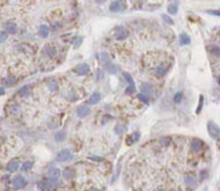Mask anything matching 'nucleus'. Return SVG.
Instances as JSON below:
<instances>
[{"mask_svg":"<svg viewBox=\"0 0 220 191\" xmlns=\"http://www.w3.org/2000/svg\"><path fill=\"white\" fill-rule=\"evenodd\" d=\"M207 130H208V134L211 135V138L216 139V141L220 139V127L215 122L210 121L208 123H207Z\"/></svg>","mask_w":220,"mask_h":191,"instance_id":"f257e3e1","label":"nucleus"},{"mask_svg":"<svg viewBox=\"0 0 220 191\" xmlns=\"http://www.w3.org/2000/svg\"><path fill=\"white\" fill-rule=\"evenodd\" d=\"M12 185H13L15 189H24L27 186V181L23 175H16V177L12 179Z\"/></svg>","mask_w":220,"mask_h":191,"instance_id":"f03ea898","label":"nucleus"},{"mask_svg":"<svg viewBox=\"0 0 220 191\" xmlns=\"http://www.w3.org/2000/svg\"><path fill=\"white\" fill-rule=\"evenodd\" d=\"M203 146H204V143H203L202 139H199V138H195L191 141V145H190V149L192 153H199L202 149H203Z\"/></svg>","mask_w":220,"mask_h":191,"instance_id":"7ed1b4c3","label":"nucleus"},{"mask_svg":"<svg viewBox=\"0 0 220 191\" xmlns=\"http://www.w3.org/2000/svg\"><path fill=\"white\" fill-rule=\"evenodd\" d=\"M125 8H126V6L122 2H119V0H114L109 6V9L111 12H122V11H125Z\"/></svg>","mask_w":220,"mask_h":191,"instance_id":"20e7f679","label":"nucleus"},{"mask_svg":"<svg viewBox=\"0 0 220 191\" xmlns=\"http://www.w3.org/2000/svg\"><path fill=\"white\" fill-rule=\"evenodd\" d=\"M72 158H73V154H72L68 149H64L61 151H58V154H57V161H60V162H66Z\"/></svg>","mask_w":220,"mask_h":191,"instance_id":"39448f33","label":"nucleus"},{"mask_svg":"<svg viewBox=\"0 0 220 191\" xmlns=\"http://www.w3.org/2000/svg\"><path fill=\"white\" fill-rule=\"evenodd\" d=\"M73 70H74V73H77L80 76H85L90 72V66L88 65V64H80V65L76 66Z\"/></svg>","mask_w":220,"mask_h":191,"instance_id":"423d86ee","label":"nucleus"},{"mask_svg":"<svg viewBox=\"0 0 220 191\" xmlns=\"http://www.w3.org/2000/svg\"><path fill=\"white\" fill-rule=\"evenodd\" d=\"M127 37H129V31H127L126 28H122V27L117 28V31H115V39L122 41V40H126Z\"/></svg>","mask_w":220,"mask_h":191,"instance_id":"0eeeda50","label":"nucleus"},{"mask_svg":"<svg viewBox=\"0 0 220 191\" xmlns=\"http://www.w3.org/2000/svg\"><path fill=\"white\" fill-rule=\"evenodd\" d=\"M141 90L143 94H146L147 97H153L154 96V88L151 84H147V82H142L141 85Z\"/></svg>","mask_w":220,"mask_h":191,"instance_id":"6e6552de","label":"nucleus"},{"mask_svg":"<svg viewBox=\"0 0 220 191\" xmlns=\"http://www.w3.org/2000/svg\"><path fill=\"white\" fill-rule=\"evenodd\" d=\"M167 70H169V65H163V64H161V65L155 66L154 74L157 76V77H163V76L167 73Z\"/></svg>","mask_w":220,"mask_h":191,"instance_id":"1a4fd4ad","label":"nucleus"},{"mask_svg":"<svg viewBox=\"0 0 220 191\" xmlns=\"http://www.w3.org/2000/svg\"><path fill=\"white\" fill-rule=\"evenodd\" d=\"M4 28H6V31L11 35H15L16 32H17V25H16V23H13V21H7L4 24Z\"/></svg>","mask_w":220,"mask_h":191,"instance_id":"9d476101","label":"nucleus"},{"mask_svg":"<svg viewBox=\"0 0 220 191\" xmlns=\"http://www.w3.org/2000/svg\"><path fill=\"white\" fill-rule=\"evenodd\" d=\"M39 35H40V37L47 39L48 36H49V27H48L47 24H41V25L39 27Z\"/></svg>","mask_w":220,"mask_h":191,"instance_id":"9b49d317","label":"nucleus"},{"mask_svg":"<svg viewBox=\"0 0 220 191\" xmlns=\"http://www.w3.org/2000/svg\"><path fill=\"white\" fill-rule=\"evenodd\" d=\"M90 113V109H89V106H86V105H81V106H78L77 107V115L78 117H86L88 114Z\"/></svg>","mask_w":220,"mask_h":191,"instance_id":"f8f14e48","label":"nucleus"},{"mask_svg":"<svg viewBox=\"0 0 220 191\" xmlns=\"http://www.w3.org/2000/svg\"><path fill=\"white\" fill-rule=\"evenodd\" d=\"M36 187H37L39 190H50V189H53L50 185V182H49V179L48 181H40L36 183Z\"/></svg>","mask_w":220,"mask_h":191,"instance_id":"ddd939ff","label":"nucleus"},{"mask_svg":"<svg viewBox=\"0 0 220 191\" xmlns=\"http://www.w3.org/2000/svg\"><path fill=\"white\" fill-rule=\"evenodd\" d=\"M19 162L17 161H11L7 163V171L8 173H15L16 170H19Z\"/></svg>","mask_w":220,"mask_h":191,"instance_id":"4468645a","label":"nucleus"},{"mask_svg":"<svg viewBox=\"0 0 220 191\" xmlns=\"http://www.w3.org/2000/svg\"><path fill=\"white\" fill-rule=\"evenodd\" d=\"M74 175H76V171L73 169H69V167L64 170V173H62V177L68 179V181H72V179L74 178Z\"/></svg>","mask_w":220,"mask_h":191,"instance_id":"2eb2a0df","label":"nucleus"},{"mask_svg":"<svg viewBox=\"0 0 220 191\" xmlns=\"http://www.w3.org/2000/svg\"><path fill=\"white\" fill-rule=\"evenodd\" d=\"M207 51H208L212 56H215V57H220V47H218V45H210V47H207Z\"/></svg>","mask_w":220,"mask_h":191,"instance_id":"dca6fc26","label":"nucleus"},{"mask_svg":"<svg viewBox=\"0 0 220 191\" xmlns=\"http://www.w3.org/2000/svg\"><path fill=\"white\" fill-rule=\"evenodd\" d=\"M179 43H181V45H188L191 43L190 36L187 33H181V36H179Z\"/></svg>","mask_w":220,"mask_h":191,"instance_id":"f3484780","label":"nucleus"},{"mask_svg":"<svg viewBox=\"0 0 220 191\" xmlns=\"http://www.w3.org/2000/svg\"><path fill=\"white\" fill-rule=\"evenodd\" d=\"M99 99H101V93L94 92V93L90 96V98H89V103H90V105H94V103H97Z\"/></svg>","mask_w":220,"mask_h":191,"instance_id":"a211bd4d","label":"nucleus"},{"mask_svg":"<svg viewBox=\"0 0 220 191\" xmlns=\"http://www.w3.org/2000/svg\"><path fill=\"white\" fill-rule=\"evenodd\" d=\"M106 68H107V72H109V73H111V74H115L118 72V66L115 65V64H113V62H107L106 65H105Z\"/></svg>","mask_w":220,"mask_h":191,"instance_id":"6ab92c4d","label":"nucleus"},{"mask_svg":"<svg viewBox=\"0 0 220 191\" xmlns=\"http://www.w3.org/2000/svg\"><path fill=\"white\" fill-rule=\"evenodd\" d=\"M43 53L44 56H48V57H52L54 53V51H53V48L49 47V45H47V47H44V49H43Z\"/></svg>","mask_w":220,"mask_h":191,"instance_id":"aec40b11","label":"nucleus"},{"mask_svg":"<svg viewBox=\"0 0 220 191\" xmlns=\"http://www.w3.org/2000/svg\"><path fill=\"white\" fill-rule=\"evenodd\" d=\"M60 175H61V171L58 169H52L48 174V178H60Z\"/></svg>","mask_w":220,"mask_h":191,"instance_id":"412c9836","label":"nucleus"},{"mask_svg":"<svg viewBox=\"0 0 220 191\" xmlns=\"http://www.w3.org/2000/svg\"><path fill=\"white\" fill-rule=\"evenodd\" d=\"M19 96H21V97H27L28 94H29V86H23L20 88L19 92H17Z\"/></svg>","mask_w":220,"mask_h":191,"instance_id":"4be33fe9","label":"nucleus"},{"mask_svg":"<svg viewBox=\"0 0 220 191\" xmlns=\"http://www.w3.org/2000/svg\"><path fill=\"white\" fill-rule=\"evenodd\" d=\"M167 11H169V13L170 15H177V12H178V4H170L169 7H167Z\"/></svg>","mask_w":220,"mask_h":191,"instance_id":"5701e85b","label":"nucleus"},{"mask_svg":"<svg viewBox=\"0 0 220 191\" xmlns=\"http://www.w3.org/2000/svg\"><path fill=\"white\" fill-rule=\"evenodd\" d=\"M4 85H7V86H12V85H15V82H16V80L12 77V76H8V77L4 78Z\"/></svg>","mask_w":220,"mask_h":191,"instance_id":"b1692460","label":"nucleus"},{"mask_svg":"<svg viewBox=\"0 0 220 191\" xmlns=\"http://www.w3.org/2000/svg\"><path fill=\"white\" fill-rule=\"evenodd\" d=\"M65 137H66V133H65V131H62V130H61V131H58V133L56 134L54 139H56L57 142H62L64 139H65Z\"/></svg>","mask_w":220,"mask_h":191,"instance_id":"393cba45","label":"nucleus"},{"mask_svg":"<svg viewBox=\"0 0 220 191\" xmlns=\"http://www.w3.org/2000/svg\"><path fill=\"white\" fill-rule=\"evenodd\" d=\"M129 138H130V139L127 141V145H131V143H134V142H137V141H138V138H139V133H138V131H135V133H134V134H131Z\"/></svg>","mask_w":220,"mask_h":191,"instance_id":"a878e982","label":"nucleus"},{"mask_svg":"<svg viewBox=\"0 0 220 191\" xmlns=\"http://www.w3.org/2000/svg\"><path fill=\"white\" fill-rule=\"evenodd\" d=\"M185 182H186V185H187V186H194L195 183H196L195 178H194V177H191V175H187V177L185 178Z\"/></svg>","mask_w":220,"mask_h":191,"instance_id":"bb28decb","label":"nucleus"},{"mask_svg":"<svg viewBox=\"0 0 220 191\" xmlns=\"http://www.w3.org/2000/svg\"><path fill=\"white\" fill-rule=\"evenodd\" d=\"M32 166H33V163H32L31 161H29V162L23 163V166H21V171H28V170H31V169H32Z\"/></svg>","mask_w":220,"mask_h":191,"instance_id":"cd10ccee","label":"nucleus"},{"mask_svg":"<svg viewBox=\"0 0 220 191\" xmlns=\"http://www.w3.org/2000/svg\"><path fill=\"white\" fill-rule=\"evenodd\" d=\"M114 131L118 135H122L123 131H125V126H123V125H117V126H115V129H114Z\"/></svg>","mask_w":220,"mask_h":191,"instance_id":"c85d7f7f","label":"nucleus"},{"mask_svg":"<svg viewBox=\"0 0 220 191\" xmlns=\"http://www.w3.org/2000/svg\"><path fill=\"white\" fill-rule=\"evenodd\" d=\"M99 60H101V61H102L103 64H105V65H106L107 62H109V57H107V54L105 53V52H102V53H99Z\"/></svg>","mask_w":220,"mask_h":191,"instance_id":"c756f323","label":"nucleus"},{"mask_svg":"<svg viewBox=\"0 0 220 191\" xmlns=\"http://www.w3.org/2000/svg\"><path fill=\"white\" fill-rule=\"evenodd\" d=\"M133 93H135V86L134 85H129L125 89V94H127V96H130V94H133Z\"/></svg>","mask_w":220,"mask_h":191,"instance_id":"7c9ffc66","label":"nucleus"},{"mask_svg":"<svg viewBox=\"0 0 220 191\" xmlns=\"http://www.w3.org/2000/svg\"><path fill=\"white\" fill-rule=\"evenodd\" d=\"M182 98H183V93H182V92H178V93L174 96V102H175V103H179V102L182 101Z\"/></svg>","mask_w":220,"mask_h":191,"instance_id":"2f4dec72","label":"nucleus"},{"mask_svg":"<svg viewBox=\"0 0 220 191\" xmlns=\"http://www.w3.org/2000/svg\"><path fill=\"white\" fill-rule=\"evenodd\" d=\"M162 19L165 20V23H166V24H169V25H173V23H174V21H173V19H171L169 15H162Z\"/></svg>","mask_w":220,"mask_h":191,"instance_id":"473e14b6","label":"nucleus"},{"mask_svg":"<svg viewBox=\"0 0 220 191\" xmlns=\"http://www.w3.org/2000/svg\"><path fill=\"white\" fill-rule=\"evenodd\" d=\"M123 77H125V80L129 82V85H134V81H133V78H131V76L129 73H123Z\"/></svg>","mask_w":220,"mask_h":191,"instance_id":"72a5a7b5","label":"nucleus"},{"mask_svg":"<svg viewBox=\"0 0 220 191\" xmlns=\"http://www.w3.org/2000/svg\"><path fill=\"white\" fill-rule=\"evenodd\" d=\"M203 101H204V98H203V96H200V97H199V106H198V109H196V113H200V111H202Z\"/></svg>","mask_w":220,"mask_h":191,"instance_id":"f704fd0d","label":"nucleus"},{"mask_svg":"<svg viewBox=\"0 0 220 191\" xmlns=\"http://www.w3.org/2000/svg\"><path fill=\"white\" fill-rule=\"evenodd\" d=\"M138 98L141 99V101H143L147 105V103H149V99H147V96L146 94H143V93H141V94H138Z\"/></svg>","mask_w":220,"mask_h":191,"instance_id":"c9c22d12","label":"nucleus"},{"mask_svg":"<svg viewBox=\"0 0 220 191\" xmlns=\"http://www.w3.org/2000/svg\"><path fill=\"white\" fill-rule=\"evenodd\" d=\"M199 175H200V181H204V179L208 177V171H207V170H202Z\"/></svg>","mask_w":220,"mask_h":191,"instance_id":"e433bc0d","label":"nucleus"},{"mask_svg":"<svg viewBox=\"0 0 220 191\" xmlns=\"http://www.w3.org/2000/svg\"><path fill=\"white\" fill-rule=\"evenodd\" d=\"M161 143H162L163 146H167V145L170 143V138H169V137H163V138L161 139Z\"/></svg>","mask_w":220,"mask_h":191,"instance_id":"4c0bfd02","label":"nucleus"},{"mask_svg":"<svg viewBox=\"0 0 220 191\" xmlns=\"http://www.w3.org/2000/svg\"><path fill=\"white\" fill-rule=\"evenodd\" d=\"M206 12H207V13H210V15H214V16H220V11H214V9H207Z\"/></svg>","mask_w":220,"mask_h":191,"instance_id":"58836bf2","label":"nucleus"},{"mask_svg":"<svg viewBox=\"0 0 220 191\" xmlns=\"http://www.w3.org/2000/svg\"><path fill=\"white\" fill-rule=\"evenodd\" d=\"M6 32H7V31H3V32H2V43H4V41H6V39H7V33H6Z\"/></svg>","mask_w":220,"mask_h":191,"instance_id":"ea45409f","label":"nucleus"},{"mask_svg":"<svg viewBox=\"0 0 220 191\" xmlns=\"http://www.w3.org/2000/svg\"><path fill=\"white\" fill-rule=\"evenodd\" d=\"M97 74H98V76H97V78H98V80H99V78H103V72H102V70H98V72H97Z\"/></svg>","mask_w":220,"mask_h":191,"instance_id":"a19ab883","label":"nucleus"},{"mask_svg":"<svg viewBox=\"0 0 220 191\" xmlns=\"http://www.w3.org/2000/svg\"><path fill=\"white\" fill-rule=\"evenodd\" d=\"M90 159H93V161H97V162H99V161H102V158H99V157H91Z\"/></svg>","mask_w":220,"mask_h":191,"instance_id":"79ce46f5","label":"nucleus"},{"mask_svg":"<svg viewBox=\"0 0 220 191\" xmlns=\"http://www.w3.org/2000/svg\"><path fill=\"white\" fill-rule=\"evenodd\" d=\"M2 179H3V181H6V182H7L8 179H9V177H8V175H4V177H3Z\"/></svg>","mask_w":220,"mask_h":191,"instance_id":"37998d69","label":"nucleus"},{"mask_svg":"<svg viewBox=\"0 0 220 191\" xmlns=\"http://www.w3.org/2000/svg\"><path fill=\"white\" fill-rule=\"evenodd\" d=\"M97 3H105V0H95Z\"/></svg>","mask_w":220,"mask_h":191,"instance_id":"c03bdc74","label":"nucleus"},{"mask_svg":"<svg viewBox=\"0 0 220 191\" xmlns=\"http://www.w3.org/2000/svg\"><path fill=\"white\" fill-rule=\"evenodd\" d=\"M218 82H219V85H220V76H219V77H218Z\"/></svg>","mask_w":220,"mask_h":191,"instance_id":"a18cd8bd","label":"nucleus"}]
</instances>
